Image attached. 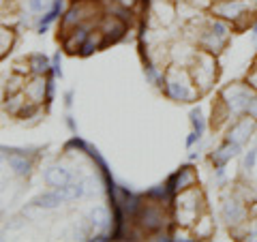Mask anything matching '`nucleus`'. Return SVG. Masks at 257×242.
<instances>
[{
    "label": "nucleus",
    "instance_id": "nucleus-1",
    "mask_svg": "<svg viewBox=\"0 0 257 242\" xmlns=\"http://www.w3.org/2000/svg\"><path fill=\"white\" fill-rule=\"evenodd\" d=\"M210 13L231 24L234 30L253 28L257 18V0H212Z\"/></svg>",
    "mask_w": 257,
    "mask_h": 242
},
{
    "label": "nucleus",
    "instance_id": "nucleus-2",
    "mask_svg": "<svg viewBox=\"0 0 257 242\" xmlns=\"http://www.w3.org/2000/svg\"><path fill=\"white\" fill-rule=\"evenodd\" d=\"M163 92L176 103H193L202 96L191 77V71L187 67H178V64H170V67L165 69Z\"/></svg>",
    "mask_w": 257,
    "mask_h": 242
},
{
    "label": "nucleus",
    "instance_id": "nucleus-3",
    "mask_svg": "<svg viewBox=\"0 0 257 242\" xmlns=\"http://www.w3.org/2000/svg\"><path fill=\"white\" fill-rule=\"evenodd\" d=\"M204 193L197 187H191L182 193H176L172 197V206H174V221L182 225V227H191L195 225V221L202 216L204 210Z\"/></svg>",
    "mask_w": 257,
    "mask_h": 242
},
{
    "label": "nucleus",
    "instance_id": "nucleus-4",
    "mask_svg": "<svg viewBox=\"0 0 257 242\" xmlns=\"http://www.w3.org/2000/svg\"><path fill=\"white\" fill-rule=\"evenodd\" d=\"M191 71V77L193 82H195L199 94H206L212 90V86L216 82V77H219V64H216V56L210 54V52H204L199 50L195 60H193V64L189 67Z\"/></svg>",
    "mask_w": 257,
    "mask_h": 242
},
{
    "label": "nucleus",
    "instance_id": "nucleus-5",
    "mask_svg": "<svg viewBox=\"0 0 257 242\" xmlns=\"http://www.w3.org/2000/svg\"><path fill=\"white\" fill-rule=\"evenodd\" d=\"M255 96H257L255 88L248 82H234V84L225 86L219 92V99L225 103V107H227L231 118H238V116L246 114V109L253 103Z\"/></svg>",
    "mask_w": 257,
    "mask_h": 242
},
{
    "label": "nucleus",
    "instance_id": "nucleus-6",
    "mask_svg": "<svg viewBox=\"0 0 257 242\" xmlns=\"http://www.w3.org/2000/svg\"><path fill=\"white\" fill-rule=\"evenodd\" d=\"M255 129H257V120L248 114H242V116L231 120V125L227 127V131H225V140L244 146V144L255 135Z\"/></svg>",
    "mask_w": 257,
    "mask_h": 242
},
{
    "label": "nucleus",
    "instance_id": "nucleus-7",
    "mask_svg": "<svg viewBox=\"0 0 257 242\" xmlns=\"http://www.w3.org/2000/svg\"><path fill=\"white\" fill-rule=\"evenodd\" d=\"M246 201H240L236 197H229L223 201L221 206V219L229 225V227H238L248 219V208L244 206Z\"/></svg>",
    "mask_w": 257,
    "mask_h": 242
},
{
    "label": "nucleus",
    "instance_id": "nucleus-8",
    "mask_svg": "<svg viewBox=\"0 0 257 242\" xmlns=\"http://www.w3.org/2000/svg\"><path fill=\"white\" fill-rule=\"evenodd\" d=\"M165 184H167V189L172 191V195L182 193V191H187L191 187H197V172L191 165H184V167L178 169V172H174L170 178H167Z\"/></svg>",
    "mask_w": 257,
    "mask_h": 242
},
{
    "label": "nucleus",
    "instance_id": "nucleus-9",
    "mask_svg": "<svg viewBox=\"0 0 257 242\" xmlns=\"http://www.w3.org/2000/svg\"><path fill=\"white\" fill-rule=\"evenodd\" d=\"M26 99L35 105H41L43 101L50 99V77L47 75H32L28 82H26Z\"/></svg>",
    "mask_w": 257,
    "mask_h": 242
},
{
    "label": "nucleus",
    "instance_id": "nucleus-10",
    "mask_svg": "<svg viewBox=\"0 0 257 242\" xmlns=\"http://www.w3.org/2000/svg\"><path fill=\"white\" fill-rule=\"evenodd\" d=\"M240 150H242V146H240V144H234V142L223 140L221 146L216 148V150H212V155H210V163H212V167H225L231 159H236V157L240 155Z\"/></svg>",
    "mask_w": 257,
    "mask_h": 242
},
{
    "label": "nucleus",
    "instance_id": "nucleus-11",
    "mask_svg": "<svg viewBox=\"0 0 257 242\" xmlns=\"http://www.w3.org/2000/svg\"><path fill=\"white\" fill-rule=\"evenodd\" d=\"M45 182L50 184V187H67V184H71V174L67 172V169L62 167H54L50 169V172L45 174Z\"/></svg>",
    "mask_w": 257,
    "mask_h": 242
},
{
    "label": "nucleus",
    "instance_id": "nucleus-12",
    "mask_svg": "<svg viewBox=\"0 0 257 242\" xmlns=\"http://www.w3.org/2000/svg\"><path fill=\"white\" fill-rule=\"evenodd\" d=\"M28 62H30V75H50L52 64H50V60H47V56L32 54L28 58Z\"/></svg>",
    "mask_w": 257,
    "mask_h": 242
},
{
    "label": "nucleus",
    "instance_id": "nucleus-13",
    "mask_svg": "<svg viewBox=\"0 0 257 242\" xmlns=\"http://www.w3.org/2000/svg\"><path fill=\"white\" fill-rule=\"evenodd\" d=\"M13 41H15L13 28H7V26H3V24H0V58L11 52Z\"/></svg>",
    "mask_w": 257,
    "mask_h": 242
},
{
    "label": "nucleus",
    "instance_id": "nucleus-14",
    "mask_svg": "<svg viewBox=\"0 0 257 242\" xmlns=\"http://www.w3.org/2000/svg\"><path fill=\"white\" fill-rule=\"evenodd\" d=\"M236 233L240 236V240H251V242H257V219H251V221H244L242 225H238Z\"/></svg>",
    "mask_w": 257,
    "mask_h": 242
},
{
    "label": "nucleus",
    "instance_id": "nucleus-15",
    "mask_svg": "<svg viewBox=\"0 0 257 242\" xmlns=\"http://www.w3.org/2000/svg\"><path fill=\"white\" fill-rule=\"evenodd\" d=\"M195 233H197V238H210L214 233V223L210 221L208 214L199 216V219L195 221Z\"/></svg>",
    "mask_w": 257,
    "mask_h": 242
},
{
    "label": "nucleus",
    "instance_id": "nucleus-16",
    "mask_svg": "<svg viewBox=\"0 0 257 242\" xmlns=\"http://www.w3.org/2000/svg\"><path fill=\"white\" fill-rule=\"evenodd\" d=\"M191 125H193V131H197L199 135H204L206 123H204V116H202V109H199V107H195L191 111Z\"/></svg>",
    "mask_w": 257,
    "mask_h": 242
},
{
    "label": "nucleus",
    "instance_id": "nucleus-17",
    "mask_svg": "<svg viewBox=\"0 0 257 242\" xmlns=\"http://www.w3.org/2000/svg\"><path fill=\"white\" fill-rule=\"evenodd\" d=\"M255 161H257V148H251L244 152V161H242V169L244 174H251L255 169Z\"/></svg>",
    "mask_w": 257,
    "mask_h": 242
},
{
    "label": "nucleus",
    "instance_id": "nucleus-18",
    "mask_svg": "<svg viewBox=\"0 0 257 242\" xmlns=\"http://www.w3.org/2000/svg\"><path fill=\"white\" fill-rule=\"evenodd\" d=\"M114 3L120 5V7H126V9H135L140 0H114Z\"/></svg>",
    "mask_w": 257,
    "mask_h": 242
},
{
    "label": "nucleus",
    "instance_id": "nucleus-19",
    "mask_svg": "<svg viewBox=\"0 0 257 242\" xmlns=\"http://www.w3.org/2000/svg\"><path fill=\"white\" fill-rule=\"evenodd\" d=\"M246 114H248V116H253V118L257 120V96H255V99H253V103H251V105H248V109H246Z\"/></svg>",
    "mask_w": 257,
    "mask_h": 242
},
{
    "label": "nucleus",
    "instance_id": "nucleus-20",
    "mask_svg": "<svg viewBox=\"0 0 257 242\" xmlns=\"http://www.w3.org/2000/svg\"><path fill=\"white\" fill-rule=\"evenodd\" d=\"M11 3H13V0H0V13H7V11H9Z\"/></svg>",
    "mask_w": 257,
    "mask_h": 242
},
{
    "label": "nucleus",
    "instance_id": "nucleus-21",
    "mask_svg": "<svg viewBox=\"0 0 257 242\" xmlns=\"http://www.w3.org/2000/svg\"><path fill=\"white\" fill-rule=\"evenodd\" d=\"M251 30H253V37H257V18H255V22H253V28H251Z\"/></svg>",
    "mask_w": 257,
    "mask_h": 242
},
{
    "label": "nucleus",
    "instance_id": "nucleus-22",
    "mask_svg": "<svg viewBox=\"0 0 257 242\" xmlns=\"http://www.w3.org/2000/svg\"><path fill=\"white\" fill-rule=\"evenodd\" d=\"M253 137H255V142H257V129H255V135Z\"/></svg>",
    "mask_w": 257,
    "mask_h": 242
}]
</instances>
